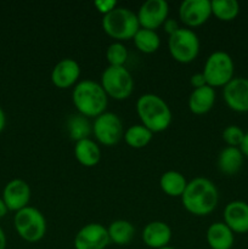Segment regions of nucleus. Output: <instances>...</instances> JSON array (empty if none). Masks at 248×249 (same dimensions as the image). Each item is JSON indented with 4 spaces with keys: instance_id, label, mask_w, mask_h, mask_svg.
<instances>
[{
    "instance_id": "f257e3e1",
    "label": "nucleus",
    "mask_w": 248,
    "mask_h": 249,
    "mask_svg": "<svg viewBox=\"0 0 248 249\" xmlns=\"http://www.w3.org/2000/svg\"><path fill=\"white\" fill-rule=\"evenodd\" d=\"M181 202L190 214L206 216L214 212L218 206L219 191L212 180L207 178H195L187 182Z\"/></svg>"
},
{
    "instance_id": "f03ea898",
    "label": "nucleus",
    "mask_w": 248,
    "mask_h": 249,
    "mask_svg": "<svg viewBox=\"0 0 248 249\" xmlns=\"http://www.w3.org/2000/svg\"><path fill=\"white\" fill-rule=\"evenodd\" d=\"M136 112L141 124L155 133L167 130L173 121V113L167 102L156 94H143L136 101Z\"/></svg>"
},
{
    "instance_id": "7ed1b4c3",
    "label": "nucleus",
    "mask_w": 248,
    "mask_h": 249,
    "mask_svg": "<svg viewBox=\"0 0 248 249\" xmlns=\"http://www.w3.org/2000/svg\"><path fill=\"white\" fill-rule=\"evenodd\" d=\"M72 101L78 113L87 118H96L106 112L108 96L100 83L87 79L73 88Z\"/></svg>"
},
{
    "instance_id": "20e7f679",
    "label": "nucleus",
    "mask_w": 248,
    "mask_h": 249,
    "mask_svg": "<svg viewBox=\"0 0 248 249\" xmlns=\"http://www.w3.org/2000/svg\"><path fill=\"white\" fill-rule=\"evenodd\" d=\"M102 28L108 36L117 41L130 40L140 29L138 16L128 7L117 6L104 15Z\"/></svg>"
},
{
    "instance_id": "39448f33",
    "label": "nucleus",
    "mask_w": 248,
    "mask_h": 249,
    "mask_svg": "<svg viewBox=\"0 0 248 249\" xmlns=\"http://www.w3.org/2000/svg\"><path fill=\"white\" fill-rule=\"evenodd\" d=\"M14 225L19 237L29 243H35L43 240L48 230L44 214L39 209L29 206L16 212Z\"/></svg>"
},
{
    "instance_id": "423d86ee",
    "label": "nucleus",
    "mask_w": 248,
    "mask_h": 249,
    "mask_svg": "<svg viewBox=\"0 0 248 249\" xmlns=\"http://www.w3.org/2000/svg\"><path fill=\"white\" fill-rule=\"evenodd\" d=\"M202 73L206 78L207 85L213 89L224 88L235 78V63L225 51H214L207 57Z\"/></svg>"
},
{
    "instance_id": "0eeeda50",
    "label": "nucleus",
    "mask_w": 248,
    "mask_h": 249,
    "mask_svg": "<svg viewBox=\"0 0 248 249\" xmlns=\"http://www.w3.org/2000/svg\"><path fill=\"white\" fill-rule=\"evenodd\" d=\"M100 84L104 88L107 96L118 101L130 97L134 91V78L124 66H108L102 72Z\"/></svg>"
},
{
    "instance_id": "6e6552de",
    "label": "nucleus",
    "mask_w": 248,
    "mask_h": 249,
    "mask_svg": "<svg viewBox=\"0 0 248 249\" xmlns=\"http://www.w3.org/2000/svg\"><path fill=\"white\" fill-rule=\"evenodd\" d=\"M201 43L192 29L180 28L168 39V50L170 56L179 63H190L198 56Z\"/></svg>"
},
{
    "instance_id": "1a4fd4ad",
    "label": "nucleus",
    "mask_w": 248,
    "mask_h": 249,
    "mask_svg": "<svg viewBox=\"0 0 248 249\" xmlns=\"http://www.w3.org/2000/svg\"><path fill=\"white\" fill-rule=\"evenodd\" d=\"M92 134L104 146H114L124 136L121 118L113 112H105L96 117L92 123Z\"/></svg>"
},
{
    "instance_id": "9d476101",
    "label": "nucleus",
    "mask_w": 248,
    "mask_h": 249,
    "mask_svg": "<svg viewBox=\"0 0 248 249\" xmlns=\"http://www.w3.org/2000/svg\"><path fill=\"white\" fill-rule=\"evenodd\" d=\"M169 14V5L165 0H147L139 9L138 16L140 28L156 31L163 26Z\"/></svg>"
},
{
    "instance_id": "9b49d317",
    "label": "nucleus",
    "mask_w": 248,
    "mask_h": 249,
    "mask_svg": "<svg viewBox=\"0 0 248 249\" xmlns=\"http://www.w3.org/2000/svg\"><path fill=\"white\" fill-rule=\"evenodd\" d=\"M111 243L107 228L99 223L83 226L74 237L75 249H105Z\"/></svg>"
},
{
    "instance_id": "f8f14e48",
    "label": "nucleus",
    "mask_w": 248,
    "mask_h": 249,
    "mask_svg": "<svg viewBox=\"0 0 248 249\" xmlns=\"http://www.w3.org/2000/svg\"><path fill=\"white\" fill-rule=\"evenodd\" d=\"M212 16L209 0H185L179 6V19L186 28L199 27Z\"/></svg>"
},
{
    "instance_id": "ddd939ff",
    "label": "nucleus",
    "mask_w": 248,
    "mask_h": 249,
    "mask_svg": "<svg viewBox=\"0 0 248 249\" xmlns=\"http://www.w3.org/2000/svg\"><path fill=\"white\" fill-rule=\"evenodd\" d=\"M226 106L237 113L248 112V78L235 77L223 88Z\"/></svg>"
},
{
    "instance_id": "4468645a",
    "label": "nucleus",
    "mask_w": 248,
    "mask_h": 249,
    "mask_svg": "<svg viewBox=\"0 0 248 249\" xmlns=\"http://www.w3.org/2000/svg\"><path fill=\"white\" fill-rule=\"evenodd\" d=\"M31 195L32 192L28 182L22 179H14L5 185L1 198L9 211L18 212L28 207Z\"/></svg>"
},
{
    "instance_id": "2eb2a0df",
    "label": "nucleus",
    "mask_w": 248,
    "mask_h": 249,
    "mask_svg": "<svg viewBox=\"0 0 248 249\" xmlns=\"http://www.w3.org/2000/svg\"><path fill=\"white\" fill-rule=\"evenodd\" d=\"M79 77L80 66L73 58H63L58 61L51 71V82L58 89L75 87Z\"/></svg>"
},
{
    "instance_id": "dca6fc26",
    "label": "nucleus",
    "mask_w": 248,
    "mask_h": 249,
    "mask_svg": "<svg viewBox=\"0 0 248 249\" xmlns=\"http://www.w3.org/2000/svg\"><path fill=\"white\" fill-rule=\"evenodd\" d=\"M224 223L233 233L248 232V203L245 201H232L224 208Z\"/></svg>"
},
{
    "instance_id": "f3484780",
    "label": "nucleus",
    "mask_w": 248,
    "mask_h": 249,
    "mask_svg": "<svg viewBox=\"0 0 248 249\" xmlns=\"http://www.w3.org/2000/svg\"><path fill=\"white\" fill-rule=\"evenodd\" d=\"M172 236V229L164 221H151L142 230L143 243L152 249H159L169 246Z\"/></svg>"
},
{
    "instance_id": "a211bd4d",
    "label": "nucleus",
    "mask_w": 248,
    "mask_h": 249,
    "mask_svg": "<svg viewBox=\"0 0 248 249\" xmlns=\"http://www.w3.org/2000/svg\"><path fill=\"white\" fill-rule=\"evenodd\" d=\"M215 89H213L209 85H206V87L192 90L189 96L187 106H189V109L192 113L201 116V114L208 113L213 108L214 104H215Z\"/></svg>"
},
{
    "instance_id": "6ab92c4d",
    "label": "nucleus",
    "mask_w": 248,
    "mask_h": 249,
    "mask_svg": "<svg viewBox=\"0 0 248 249\" xmlns=\"http://www.w3.org/2000/svg\"><path fill=\"white\" fill-rule=\"evenodd\" d=\"M206 240L211 249H231L235 242V233L224 221H216L207 229Z\"/></svg>"
},
{
    "instance_id": "aec40b11",
    "label": "nucleus",
    "mask_w": 248,
    "mask_h": 249,
    "mask_svg": "<svg viewBox=\"0 0 248 249\" xmlns=\"http://www.w3.org/2000/svg\"><path fill=\"white\" fill-rule=\"evenodd\" d=\"M243 160H245V156H243L240 147L226 146L219 153L216 165H218L219 172L223 173L224 175L232 177V175L237 174L241 170Z\"/></svg>"
},
{
    "instance_id": "412c9836",
    "label": "nucleus",
    "mask_w": 248,
    "mask_h": 249,
    "mask_svg": "<svg viewBox=\"0 0 248 249\" xmlns=\"http://www.w3.org/2000/svg\"><path fill=\"white\" fill-rule=\"evenodd\" d=\"M75 160L83 167L91 168L99 164L101 160V150L99 145L91 139H84L75 142L74 146Z\"/></svg>"
},
{
    "instance_id": "4be33fe9",
    "label": "nucleus",
    "mask_w": 248,
    "mask_h": 249,
    "mask_svg": "<svg viewBox=\"0 0 248 249\" xmlns=\"http://www.w3.org/2000/svg\"><path fill=\"white\" fill-rule=\"evenodd\" d=\"M107 231H108L109 241L117 246L130 245L135 236V228L133 224L123 219L112 221L107 228Z\"/></svg>"
},
{
    "instance_id": "5701e85b",
    "label": "nucleus",
    "mask_w": 248,
    "mask_h": 249,
    "mask_svg": "<svg viewBox=\"0 0 248 249\" xmlns=\"http://www.w3.org/2000/svg\"><path fill=\"white\" fill-rule=\"evenodd\" d=\"M187 180L177 170H168L163 173L159 179L160 190L169 197H181L187 186Z\"/></svg>"
},
{
    "instance_id": "b1692460",
    "label": "nucleus",
    "mask_w": 248,
    "mask_h": 249,
    "mask_svg": "<svg viewBox=\"0 0 248 249\" xmlns=\"http://www.w3.org/2000/svg\"><path fill=\"white\" fill-rule=\"evenodd\" d=\"M66 128H67L70 138L75 142L84 140V139H89L90 134L92 133V124L90 123L87 117L79 113L68 117Z\"/></svg>"
},
{
    "instance_id": "393cba45",
    "label": "nucleus",
    "mask_w": 248,
    "mask_h": 249,
    "mask_svg": "<svg viewBox=\"0 0 248 249\" xmlns=\"http://www.w3.org/2000/svg\"><path fill=\"white\" fill-rule=\"evenodd\" d=\"M124 141L126 145L131 148H143L152 141L153 133L148 130L142 124H135L131 125L124 131Z\"/></svg>"
},
{
    "instance_id": "a878e982",
    "label": "nucleus",
    "mask_w": 248,
    "mask_h": 249,
    "mask_svg": "<svg viewBox=\"0 0 248 249\" xmlns=\"http://www.w3.org/2000/svg\"><path fill=\"white\" fill-rule=\"evenodd\" d=\"M134 44L136 49L143 53H153L159 49L160 38L156 31L140 28L134 36Z\"/></svg>"
},
{
    "instance_id": "bb28decb",
    "label": "nucleus",
    "mask_w": 248,
    "mask_h": 249,
    "mask_svg": "<svg viewBox=\"0 0 248 249\" xmlns=\"http://www.w3.org/2000/svg\"><path fill=\"white\" fill-rule=\"evenodd\" d=\"M211 5L212 15L219 21H233L240 14V4L236 0H213Z\"/></svg>"
},
{
    "instance_id": "cd10ccee",
    "label": "nucleus",
    "mask_w": 248,
    "mask_h": 249,
    "mask_svg": "<svg viewBox=\"0 0 248 249\" xmlns=\"http://www.w3.org/2000/svg\"><path fill=\"white\" fill-rule=\"evenodd\" d=\"M128 49L121 41H114L109 44L106 50V60L108 66H116L122 67L128 61Z\"/></svg>"
},
{
    "instance_id": "c85d7f7f",
    "label": "nucleus",
    "mask_w": 248,
    "mask_h": 249,
    "mask_svg": "<svg viewBox=\"0 0 248 249\" xmlns=\"http://www.w3.org/2000/svg\"><path fill=\"white\" fill-rule=\"evenodd\" d=\"M246 133L238 125H228L223 130V140L231 147H241Z\"/></svg>"
},
{
    "instance_id": "c756f323",
    "label": "nucleus",
    "mask_w": 248,
    "mask_h": 249,
    "mask_svg": "<svg viewBox=\"0 0 248 249\" xmlns=\"http://www.w3.org/2000/svg\"><path fill=\"white\" fill-rule=\"evenodd\" d=\"M94 5L95 7L104 15L108 14V12L112 11L114 7H117V2L112 1V0H109V1H106V0H105V1L104 0H99V1H95Z\"/></svg>"
},
{
    "instance_id": "7c9ffc66",
    "label": "nucleus",
    "mask_w": 248,
    "mask_h": 249,
    "mask_svg": "<svg viewBox=\"0 0 248 249\" xmlns=\"http://www.w3.org/2000/svg\"><path fill=\"white\" fill-rule=\"evenodd\" d=\"M163 29H164L165 33L168 34V36H172V34H174L175 32L179 31L181 27L179 26V23H177V19L174 18H167L165 19V22L163 23Z\"/></svg>"
},
{
    "instance_id": "2f4dec72",
    "label": "nucleus",
    "mask_w": 248,
    "mask_h": 249,
    "mask_svg": "<svg viewBox=\"0 0 248 249\" xmlns=\"http://www.w3.org/2000/svg\"><path fill=\"white\" fill-rule=\"evenodd\" d=\"M190 84L192 85L194 89H198V88L206 87L207 82L203 73L199 72V73H195V74H192L191 78H190Z\"/></svg>"
},
{
    "instance_id": "473e14b6",
    "label": "nucleus",
    "mask_w": 248,
    "mask_h": 249,
    "mask_svg": "<svg viewBox=\"0 0 248 249\" xmlns=\"http://www.w3.org/2000/svg\"><path fill=\"white\" fill-rule=\"evenodd\" d=\"M241 151H242L243 156H245L246 158H248V131L246 133L245 135V139H243V142L242 145H241Z\"/></svg>"
},
{
    "instance_id": "72a5a7b5",
    "label": "nucleus",
    "mask_w": 248,
    "mask_h": 249,
    "mask_svg": "<svg viewBox=\"0 0 248 249\" xmlns=\"http://www.w3.org/2000/svg\"><path fill=\"white\" fill-rule=\"evenodd\" d=\"M5 125H6V117H5L4 109H2L1 106H0V133L4 130Z\"/></svg>"
},
{
    "instance_id": "f704fd0d",
    "label": "nucleus",
    "mask_w": 248,
    "mask_h": 249,
    "mask_svg": "<svg viewBox=\"0 0 248 249\" xmlns=\"http://www.w3.org/2000/svg\"><path fill=\"white\" fill-rule=\"evenodd\" d=\"M6 243H7L6 235H5L4 230H2V229L0 228V249H5V248H6Z\"/></svg>"
},
{
    "instance_id": "c9c22d12",
    "label": "nucleus",
    "mask_w": 248,
    "mask_h": 249,
    "mask_svg": "<svg viewBox=\"0 0 248 249\" xmlns=\"http://www.w3.org/2000/svg\"><path fill=\"white\" fill-rule=\"evenodd\" d=\"M7 212H9V209H7L6 204L4 203L2 198H0V219L4 218V216L7 214Z\"/></svg>"
},
{
    "instance_id": "e433bc0d",
    "label": "nucleus",
    "mask_w": 248,
    "mask_h": 249,
    "mask_svg": "<svg viewBox=\"0 0 248 249\" xmlns=\"http://www.w3.org/2000/svg\"><path fill=\"white\" fill-rule=\"evenodd\" d=\"M159 249H177L174 247H170V246H167V247H163V248H159Z\"/></svg>"
}]
</instances>
